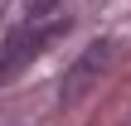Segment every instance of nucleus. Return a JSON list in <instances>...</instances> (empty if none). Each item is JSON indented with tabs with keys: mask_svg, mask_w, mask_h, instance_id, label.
Segmentation results:
<instances>
[{
	"mask_svg": "<svg viewBox=\"0 0 131 126\" xmlns=\"http://www.w3.org/2000/svg\"><path fill=\"white\" fill-rule=\"evenodd\" d=\"M63 29H68V19H53V24H24L19 34H10V44H5V53H0V87L15 83V78H19V73H24V68H29V63L63 34Z\"/></svg>",
	"mask_w": 131,
	"mask_h": 126,
	"instance_id": "f257e3e1",
	"label": "nucleus"
},
{
	"mask_svg": "<svg viewBox=\"0 0 131 126\" xmlns=\"http://www.w3.org/2000/svg\"><path fill=\"white\" fill-rule=\"evenodd\" d=\"M107 63H112V44H107V39H97L92 49H83V53H78V63L63 73V87H58V107H78V102L92 92V83L107 73Z\"/></svg>",
	"mask_w": 131,
	"mask_h": 126,
	"instance_id": "f03ea898",
	"label": "nucleus"
},
{
	"mask_svg": "<svg viewBox=\"0 0 131 126\" xmlns=\"http://www.w3.org/2000/svg\"><path fill=\"white\" fill-rule=\"evenodd\" d=\"M49 5H58V0H34V15H39V10H49Z\"/></svg>",
	"mask_w": 131,
	"mask_h": 126,
	"instance_id": "7ed1b4c3",
	"label": "nucleus"
}]
</instances>
